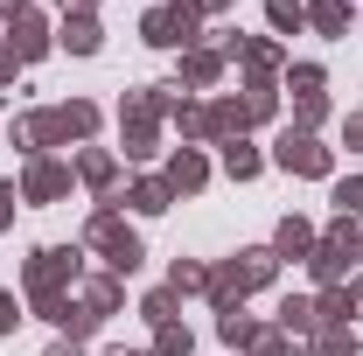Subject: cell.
Segmentation results:
<instances>
[{
  "instance_id": "obj_1",
  "label": "cell",
  "mask_w": 363,
  "mask_h": 356,
  "mask_svg": "<svg viewBox=\"0 0 363 356\" xmlns=\"http://www.w3.org/2000/svg\"><path fill=\"white\" fill-rule=\"evenodd\" d=\"M272 266H279L272 252H238L224 272H210V294H217V308H238L252 287H266V279H272Z\"/></svg>"
},
{
  "instance_id": "obj_2",
  "label": "cell",
  "mask_w": 363,
  "mask_h": 356,
  "mask_svg": "<svg viewBox=\"0 0 363 356\" xmlns=\"http://www.w3.org/2000/svg\"><path fill=\"white\" fill-rule=\"evenodd\" d=\"M91 245H105V266H112V279H126V272L140 266V238L119 223V210H98V217H91Z\"/></svg>"
},
{
  "instance_id": "obj_3",
  "label": "cell",
  "mask_w": 363,
  "mask_h": 356,
  "mask_svg": "<svg viewBox=\"0 0 363 356\" xmlns=\"http://www.w3.org/2000/svg\"><path fill=\"white\" fill-rule=\"evenodd\" d=\"M77 266H84V259H77L70 245L35 252V259H28V287H35V301H56V294H63V279H77Z\"/></svg>"
},
{
  "instance_id": "obj_4",
  "label": "cell",
  "mask_w": 363,
  "mask_h": 356,
  "mask_svg": "<svg viewBox=\"0 0 363 356\" xmlns=\"http://www.w3.org/2000/svg\"><path fill=\"white\" fill-rule=\"evenodd\" d=\"M196 14H203L196 0H175V7H154V14H147V43H161V49L189 43V35H196Z\"/></svg>"
},
{
  "instance_id": "obj_5",
  "label": "cell",
  "mask_w": 363,
  "mask_h": 356,
  "mask_svg": "<svg viewBox=\"0 0 363 356\" xmlns=\"http://www.w3.org/2000/svg\"><path fill=\"white\" fill-rule=\"evenodd\" d=\"M279 168H294V175H328V147H315L308 133H286L279 140Z\"/></svg>"
},
{
  "instance_id": "obj_6",
  "label": "cell",
  "mask_w": 363,
  "mask_h": 356,
  "mask_svg": "<svg viewBox=\"0 0 363 356\" xmlns=\"http://www.w3.org/2000/svg\"><path fill=\"white\" fill-rule=\"evenodd\" d=\"M7 49H14V56H21V63H35V56H43V49H49V35H43V21H35V14H28V7H14V14H7Z\"/></svg>"
},
{
  "instance_id": "obj_7",
  "label": "cell",
  "mask_w": 363,
  "mask_h": 356,
  "mask_svg": "<svg viewBox=\"0 0 363 356\" xmlns=\"http://www.w3.org/2000/svg\"><path fill=\"white\" fill-rule=\"evenodd\" d=\"M70 189V168H56V161H35L28 168V203H56Z\"/></svg>"
},
{
  "instance_id": "obj_8",
  "label": "cell",
  "mask_w": 363,
  "mask_h": 356,
  "mask_svg": "<svg viewBox=\"0 0 363 356\" xmlns=\"http://www.w3.org/2000/svg\"><path fill=\"white\" fill-rule=\"evenodd\" d=\"M210 182V168H203V154L196 147H182L175 161H168V189H203Z\"/></svg>"
},
{
  "instance_id": "obj_9",
  "label": "cell",
  "mask_w": 363,
  "mask_h": 356,
  "mask_svg": "<svg viewBox=\"0 0 363 356\" xmlns=\"http://www.w3.org/2000/svg\"><path fill=\"white\" fill-rule=\"evenodd\" d=\"M301 252H315V230H308L301 217H286L279 238H272V259H301Z\"/></svg>"
},
{
  "instance_id": "obj_10",
  "label": "cell",
  "mask_w": 363,
  "mask_h": 356,
  "mask_svg": "<svg viewBox=\"0 0 363 356\" xmlns=\"http://www.w3.org/2000/svg\"><path fill=\"white\" fill-rule=\"evenodd\" d=\"M217 70H224V56H217V49H196V56H182V77H189V84H217Z\"/></svg>"
},
{
  "instance_id": "obj_11",
  "label": "cell",
  "mask_w": 363,
  "mask_h": 356,
  "mask_svg": "<svg viewBox=\"0 0 363 356\" xmlns=\"http://www.w3.org/2000/svg\"><path fill=\"white\" fill-rule=\"evenodd\" d=\"M168 196H175L168 182H133V196H126V203H133V210H147V217H161V210H168Z\"/></svg>"
},
{
  "instance_id": "obj_12",
  "label": "cell",
  "mask_w": 363,
  "mask_h": 356,
  "mask_svg": "<svg viewBox=\"0 0 363 356\" xmlns=\"http://www.w3.org/2000/svg\"><path fill=\"white\" fill-rule=\"evenodd\" d=\"M63 43L77 49V56H91V49H98V21H91V14H70V21H63Z\"/></svg>"
},
{
  "instance_id": "obj_13",
  "label": "cell",
  "mask_w": 363,
  "mask_h": 356,
  "mask_svg": "<svg viewBox=\"0 0 363 356\" xmlns=\"http://www.w3.org/2000/svg\"><path fill=\"white\" fill-rule=\"evenodd\" d=\"M308 21H315L321 35H342V21H350V7H342V0H315V7H308Z\"/></svg>"
},
{
  "instance_id": "obj_14",
  "label": "cell",
  "mask_w": 363,
  "mask_h": 356,
  "mask_svg": "<svg viewBox=\"0 0 363 356\" xmlns=\"http://www.w3.org/2000/svg\"><path fill=\"white\" fill-rule=\"evenodd\" d=\"M224 168H230L238 182H252V175H259V154H252L245 140H224Z\"/></svg>"
},
{
  "instance_id": "obj_15",
  "label": "cell",
  "mask_w": 363,
  "mask_h": 356,
  "mask_svg": "<svg viewBox=\"0 0 363 356\" xmlns=\"http://www.w3.org/2000/svg\"><path fill=\"white\" fill-rule=\"evenodd\" d=\"M203 287H210V272L189 266V259H175V272H168V294H203Z\"/></svg>"
},
{
  "instance_id": "obj_16",
  "label": "cell",
  "mask_w": 363,
  "mask_h": 356,
  "mask_svg": "<svg viewBox=\"0 0 363 356\" xmlns=\"http://www.w3.org/2000/svg\"><path fill=\"white\" fill-rule=\"evenodd\" d=\"M84 308L98 314V321H105V314L119 308V279H91V294H84Z\"/></svg>"
},
{
  "instance_id": "obj_17",
  "label": "cell",
  "mask_w": 363,
  "mask_h": 356,
  "mask_svg": "<svg viewBox=\"0 0 363 356\" xmlns=\"http://www.w3.org/2000/svg\"><path fill=\"white\" fill-rule=\"evenodd\" d=\"M315 321H321V314H315V301H286V308H279V328H294V335H308Z\"/></svg>"
},
{
  "instance_id": "obj_18",
  "label": "cell",
  "mask_w": 363,
  "mask_h": 356,
  "mask_svg": "<svg viewBox=\"0 0 363 356\" xmlns=\"http://www.w3.org/2000/svg\"><path fill=\"white\" fill-rule=\"evenodd\" d=\"M217 328H224V343H259V321H245L238 308H224V321H217Z\"/></svg>"
},
{
  "instance_id": "obj_19",
  "label": "cell",
  "mask_w": 363,
  "mask_h": 356,
  "mask_svg": "<svg viewBox=\"0 0 363 356\" xmlns=\"http://www.w3.org/2000/svg\"><path fill=\"white\" fill-rule=\"evenodd\" d=\"M154 356H189V328H182V321H161V343H154Z\"/></svg>"
},
{
  "instance_id": "obj_20",
  "label": "cell",
  "mask_w": 363,
  "mask_h": 356,
  "mask_svg": "<svg viewBox=\"0 0 363 356\" xmlns=\"http://www.w3.org/2000/svg\"><path fill=\"white\" fill-rule=\"evenodd\" d=\"M175 126H182L189 140H210V133H217V126H210V112H196V105H182V112H175Z\"/></svg>"
},
{
  "instance_id": "obj_21",
  "label": "cell",
  "mask_w": 363,
  "mask_h": 356,
  "mask_svg": "<svg viewBox=\"0 0 363 356\" xmlns=\"http://www.w3.org/2000/svg\"><path fill=\"white\" fill-rule=\"evenodd\" d=\"M335 210H342V217H363V175L357 182H335Z\"/></svg>"
},
{
  "instance_id": "obj_22",
  "label": "cell",
  "mask_w": 363,
  "mask_h": 356,
  "mask_svg": "<svg viewBox=\"0 0 363 356\" xmlns=\"http://www.w3.org/2000/svg\"><path fill=\"white\" fill-rule=\"evenodd\" d=\"M301 21H308L301 0H272V28H301Z\"/></svg>"
},
{
  "instance_id": "obj_23",
  "label": "cell",
  "mask_w": 363,
  "mask_h": 356,
  "mask_svg": "<svg viewBox=\"0 0 363 356\" xmlns=\"http://www.w3.org/2000/svg\"><path fill=\"white\" fill-rule=\"evenodd\" d=\"M140 314H147L154 328H161V321H175V294H147V308H140Z\"/></svg>"
},
{
  "instance_id": "obj_24",
  "label": "cell",
  "mask_w": 363,
  "mask_h": 356,
  "mask_svg": "<svg viewBox=\"0 0 363 356\" xmlns=\"http://www.w3.org/2000/svg\"><path fill=\"white\" fill-rule=\"evenodd\" d=\"M77 168H84V182H98V189H105V182H112V154H84Z\"/></svg>"
},
{
  "instance_id": "obj_25",
  "label": "cell",
  "mask_w": 363,
  "mask_h": 356,
  "mask_svg": "<svg viewBox=\"0 0 363 356\" xmlns=\"http://www.w3.org/2000/svg\"><path fill=\"white\" fill-rule=\"evenodd\" d=\"M315 356H350V335H342V328H321V335H315Z\"/></svg>"
},
{
  "instance_id": "obj_26",
  "label": "cell",
  "mask_w": 363,
  "mask_h": 356,
  "mask_svg": "<svg viewBox=\"0 0 363 356\" xmlns=\"http://www.w3.org/2000/svg\"><path fill=\"white\" fill-rule=\"evenodd\" d=\"M252 356H294V350H286L279 335H259V343H252Z\"/></svg>"
},
{
  "instance_id": "obj_27",
  "label": "cell",
  "mask_w": 363,
  "mask_h": 356,
  "mask_svg": "<svg viewBox=\"0 0 363 356\" xmlns=\"http://www.w3.org/2000/svg\"><path fill=\"white\" fill-rule=\"evenodd\" d=\"M14 321H21V308H14V294H0V335H7Z\"/></svg>"
},
{
  "instance_id": "obj_28",
  "label": "cell",
  "mask_w": 363,
  "mask_h": 356,
  "mask_svg": "<svg viewBox=\"0 0 363 356\" xmlns=\"http://www.w3.org/2000/svg\"><path fill=\"white\" fill-rule=\"evenodd\" d=\"M14 217V182H0V223Z\"/></svg>"
},
{
  "instance_id": "obj_29",
  "label": "cell",
  "mask_w": 363,
  "mask_h": 356,
  "mask_svg": "<svg viewBox=\"0 0 363 356\" xmlns=\"http://www.w3.org/2000/svg\"><path fill=\"white\" fill-rule=\"evenodd\" d=\"M7 77H14V49H0V84H7Z\"/></svg>"
},
{
  "instance_id": "obj_30",
  "label": "cell",
  "mask_w": 363,
  "mask_h": 356,
  "mask_svg": "<svg viewBox=\"0 0 363 356\" xmlns=\"http://www.w3.org/2000/svg\"><path fill=\"white\" fill-rule=\"evenodd\" d=\"M49 356H77V343H56V350H49Z\"/></svg>"
},
{
  "instance_id": "obj_31",
  "label": "cell",
  "mask_w": 363,
  "mask_h": 356,
  "mask_svg": "<svg viewBox=\"0 0 363 356\" xmlns=\"http://www.w3.org/2000/svg\"><path fill=\"white\" fill-rule=\"evenodd\" d=\"M350 140H357V147H363V119H350Z\"/></svg>"
},
{
  "instance_id": "obj_32",
  "label": "cell",
  "mask_w": 363,
  "mask_h": 356,
  "mask_svg": "<svg viewBox=\"0 0 363 356\" xmlns=\"http://www.w3.org/2000/svg\"><path fill=\"white\" fill-rule=\"evenodd\" d=\"M350 308H357V314H363V287H357V294H350Z\"/></svg>"
},
{
  "instance_id": "obj_33",
  "label": "cell",
  "mask_w": 363,
  "mask_h": 356,
  "mask_svg": "<svg viewBox=\"0 0 363 356\" xmlns=\"http://www.w3.org/2000/svg\"><path fill=\"white\" fill-rule=\"evenodd\" d=\"M105 356H147V350H105Z\"/></svg>"
},
{
  "instance_id": "obj_34",
  "label": "cell",
  "mask_w": 363,
  "mask_h": 356,
  "mask_svg": "<svg viewBox=\"0 0 363 356\" xmlns=\"http://www.w3.org/2000/svg\"><path fill=\"white\" fill-rule=\"evenodd\" d=\"M357 356H363V350H357Z\"/></svg>"
}]
</instances>
